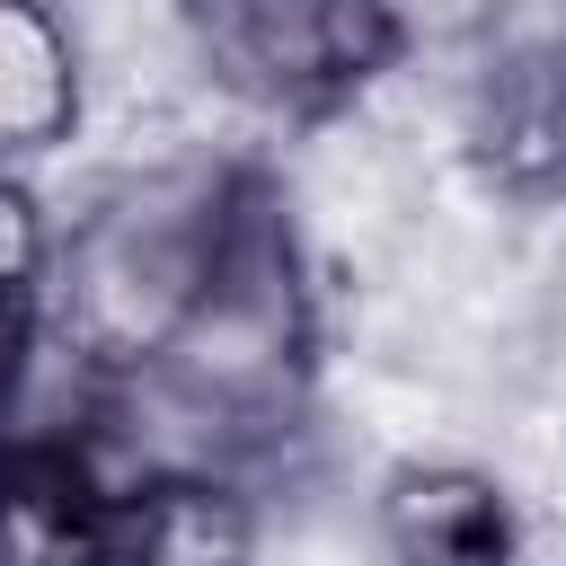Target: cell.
<instances>
[{
  "label": "cell",
  "instance_id": "7c38bea8",
  "mask_svg": "<svg viewBox=\"0 0 566 566\" xmlns=\"http://www.w3.org/2000/svg\"><path fill=\"white\" fill-rule=\"evenodd\" d=\"M0 442H9V424H0Z\"/></svg>",
  "mask_w": 566,
  "mask_h": 566
},
{
  "label": "cell",
  "instance_id": "6da1fadb",
  "mask_svg": "<svg viewBox=\"0 0 566 566\" xmlns=\"http://www.w3.org/2000/svg\"><path fill=\"white\" fill-rule=\"evenodd\" d=\"M256 177L212 168V159H177V168H142L124 186H106L53 256L44 283V336L62 345L71 371L124 389L150 380L177 336L195 327V310L212 301L230 239L248 221Z\"/></svg>",
  "mask_w": 566,
  "mask_h": 566
},
{
  "label": "cell",
  "instance_id": "8992f818",
  "mask_svg": "<svg viewBox=\"0 0 566 566\" xmlns=\"http://www.w3.org/2000/svg\"><path fill=\"white\" fill-rule=\"evenodd\" d=\"M106 566H256V495L230 469H142L115 486Z\"/></svg>",
  "mask_w": 566,
  "mask_h": 566
},
{
  "label": "cell",
  "instance_id": "3957f363",
  "mask_svg": "<svg viewBox=\"0 0 566 566\" xmlns=\"http://www.w3.org/2000/svg\"><path fill=\"white\" fill-rule=\"evenodd\" d=\"M177 18L212 88L274 124H318L407 62L380 0H177Z\"/></svg>",
  "mask_w": 566,
  "mask_h": 566
},
{
  "label": "cell",
  "instance_id": "ba28073f",
  "mask_svg": "<svg viewBox=\"0 0 566 566\" xmlns=\"http://www.w3.org/2000/svg\"><path fill=\"white\" fill-rule=\"evenodd\" d=\"M469 159L504 195H548L566 177V62L557 53H513V62H495L478 80Z\"/></svg>",
  "mask_w": 566,
  "mask_h": 566
},
{
  "label": "cell",
  "instance_id": "7a4b0ae2",
  "mask_svg": "<svg viewBox=\"0 0 566 566\" xmlns=\"http://www.w3.org/2000/svg\"><path fill=\"white\" fill-rule=\"evenodd\" d=\"M301 371H310V301L292 265V221L256 186L212 301L195 310V327L150 380H168L203 424H274L301 398Z\"/></svg>",
  "mask_w": 566,
  "mask_h": 566
},
{
  "label": "cell",
  "instance_id": "52a82bcc",
  "mask_svg": "<svg viewBox=\"0 0 566 566\" xmlns=\"http://www.w3.org/2000/svg\"><path fill=\"white\" fill-rule=\"evenodd\" d=\"M88 71L53 0H0V159H44L80 133Z\"/></svg>",
  "mask_w": 566,
  "mask_h": 566
},
{
  "label": "cell",
  "instance_id": "30bf717a",
  "mask_svg": "<svg viewBox=\"0 0 566 566\" xmlns=\"http://www.w3.org/2000/svg\"><path fill=\"white\" fill-rule=\"evenodd\" d=\"M522 0H380L398 53H460V44H486Z\"/></svg>",
  "mask_w": 566,
  "mask_h": 566
},
{
  "label": "cell",
  "instance_id": "277c9868",
  "mask_svg": "<svg viewBox=\"0 0 566 566\" xmlns=\"http://www.w3.org/2000/svg\"><path fill=\"white\" fill-rule=\"evenodd\" d=\"M389 566H522V513L478 460H398L371 495Z\"/></svg>",
  "mask_w": 566,
  "mask_h": 566
},
{
  "label": "cell",
  "instance_id": "5b68a950",
  "mask_svg": "<svg viewBox=\"0 0 566 566\" xmlns=\"http://www.w3.org/2000/svg\"><path fill=\"white\" fill-rule=\"evenodd\" d=\"M115 486L71 433L0 442V566H106Z\"/></svg>",
  "mask_w": 566,
  "mask_h": 566
},
{
  "label": "cell",
  "instance_id": "8fae6325",
  "mask_svg": "<svg viewBox=\"0 0 566 566\" xmlns=\"http://www.w3.org/2000/svg\"><path fill=\"white\" fill-rule=\"evenodd\" d=\"M35 336H44V310L0 292V424H9V398H18V380H27V354H35Z\"/></svg>",
  "mask_w": 566,
  "mask_h": 566
},
{
  "label": "cell",
  "instance_id": "9c48e42d",
  "mask_svg": "<svg viewBox=\"0 0 566 566\" xmlns=\"http://www.w3.org/2000/svg\"><path fill=\"white\" fill-rule=\"evenodd\" d=\"M53 256H62V230H53L44 195L18 177V159H0V292L9 301H44Z\"/></svg>",
  "mask_w": 566,
  "mask_h": 566
}]
</instances>
